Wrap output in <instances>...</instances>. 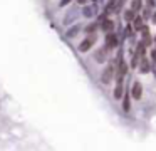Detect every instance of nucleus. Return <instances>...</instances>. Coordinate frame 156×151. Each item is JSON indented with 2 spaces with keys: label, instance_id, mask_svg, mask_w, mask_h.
Instances as JSON below:
<instances>
[{
  "label": "nucleus",
  "instance_id": "f257e3e1",
  "mask_svg": "<svg viewBox=\"0 0 156 151\" xmlns=\"http://www.w3.org/2000/svg\"><path fill=\"white\" fill-rule=\"evenodd\" d=\"M113 76H114V66H108V67L104 69L103 76H101V81L104 84H109L113 81Z\"/></svg>",
  "mask_w": 156,
  "mask_h": 151
},
{
  "label": "nucleus",
  "instance_id": "f03ea898",
  "mask_svg": "<svg viewBox=\"0 0 156 151\" xmlns=\"http://www.w3.org/2000/svg\"><path fill=\"white\" fill-rule=\"evenodd\" d=\"M94 42H96V37H94V35L87 37L86 40L81 42V46H79V51H81V52H86V51H89V49H91V46H92Z\"/></svg>",
  "mask_w": 156,
  "mask_h": 151
},
{
  "label": "nucleus",
  "instance_id": "7ed1b4c3",
  "mask_svg": "<svg viewBox=\"0 0 156 151\" xmlns=\"http://www.w3.org/2000/svg\"><path fill=\"white\" fill-rule=\"evenodd\" d=\"M141 94H143V86H141L139 82H134L133 87H131V96H133L134 99H139Z\"/></svg>",
  "mask_w": 156,
  "mask_h": 151
},
{
  "label": "nucleus",
  "instance_id": "20e7f679",
  "mask_svg": "<svg viewBox=\"0 0 156 151\" xmlns=\"http://www.w3.org/2000/svg\"><path fill=\"white\" fill-rule=\"evenodd\" d=\"M118 46V39H116L114 34H109V35L106 37V47L108 49H114V47Z\"/></svg>",
  "mask_w": 156,
  "mask_h": 151
},
{
  "label": "nucleus",
  "instance_id": "39448f33",
  "mask_svg": "<svg viewBox=\"0 0 156 151\" xmlns=\"http://www.w3.org/2000/svg\"><path fill=\"white\" fill-rule=\"evenodd\" d=\"M108 51H109V49H108L106 46H104L101 51H98V54H96V61H99V62H104V59L108 57Z\"/></svg>",
  "mask_w": 156,
  "mask_h": 151
},
{
  "label": "nucleus",
  "instance_id": "423d86ee",
  "mask_svg": "<svg viewBox=\"0 0 156 151\" xmlns=\"http://www.w3.org/2000/svg\"><path fill=\"white\" fill-rule=\"evenodd\" d=\"M150 44H151V35H150V32H148V29H146L143 32V46H150Z\"/></svg>",
  "mask_w": 156,
  "mask_h": 151
},
{
  "label": "nucleus",
  "instance_id": "0eeeda50",
  "mask_svg": "<svg viewBox=\"0 0 156 151\" xmlns=\"http://www.w3.org/2000/svg\"><path fill=\"white\" fill-rule=\"evenodd\" d=\"M113 27H114V24H113L111 20H104L103 22V30L104 32H111L113 30Z\"/></svg>",
  "mask_w": 156,
  "mask_h": 151
},
{
  "label": "nucleus",
  "instance_id": "6e6552de",
  "mask_svg": "<svg viewBox=\"0 0 156 151\" xmlns=\"http://www.w3.org/2000/svg\"><path fill=\"white\" fill-rule=\"evenodd\" d=\"M121 96H123V84L118 82V86H116V89H114V98L119 99Z\"/></svg>",
  "mask_w": 156,
  "mask_h": 151
},
{
  "label": "nucleus",
  "instance_id": "1a4fd4ad",
  "mask_svg": "<svg viewBox=\"0 0 156 151\" xmlns=\"http://www.w3.org/2000/svg\"><path fill=\"white\" fill-rule=\"evenodd\" d=\"M124 19H126L128 22H129V20H133V19H134V12H133V10L124 12Z\"/></svg>",
  "mask_w": 156,
  "mask_h": 151
},
{
  "label": "nucleus",
  "instance_id": "9d476101",
  "mask_svg": "<svg viewBox=\"0 0 156 151\" xmlns=\"http://www.w3.org/2000/svg\"><path fill=\"white\" fill-rule=\"evenodd\" d=\"M139 7H141V0H134V2H133V9H131V10L136 12V10H139Z\"/></svg>",
  "mask_w": 156,
  "mask_h": 151
},
{
  "label": "nucleus",
  "instance_id": "9b49d317",
  "mask_svg": "<svg viewBox=\"0 0 156 151\" xmlns=\"http://www.w3.org/2000/svg\"><path fill=\"white\" fill-rule=\"evenodd\" d=\"M134 29H136V30H141V29H143V22H141V19H136V22H134Z\"/></svg>",
  "mask_w": 156,
  "mask_h": 151
},
{
  "label": "nucleus",
  "instance_id": "f8f14e48",
  "mask_svg": "<svg viewBox=\"0 0 156 151\" xmlns=\"http://www.w3.org/2000/svg\"><path fill=\"white\" fill-rule=\"evenodd\" d=\"M123 108H124V111H129V98H128V96L124 98V104H123Z\"/></svg>",
  "mask_w": 156,
  "mask_h": 151
},
{
  "label": "nucleus",
  "instance_id": "ddd939ff",
  "mask_svg": "<svg viewBox=\"0 0 156 151\" xmlns=\"http://www.w3.org/2000/svg\"><path fill=\"white\" fill-rule=\"evenodd\" d=\"M148 71H150L148 62H144V61H143V64H141V72H148Z\"/></svg>",
  "mask_w": 156,
  "mask_h": 151
},
{
  "label": "nucleus",
  "instance_id": "4468645a",
  "mask_svg": "<svg viewBox=\"0 0 156 151\" xmlns=\"http://www.w3.org/2000/svg\"><path fill=\"white\" fill-rule=\"evenodd\" d=\"M151 57H153V61H155V62H156V49H155V51H153V52H151Z\"/></svg>",
  "mask_w": 156,
  "mask_h": 151
},
{
  "label": "nucleus",
  "instance_id": "2eb2a0df",
  "mask_svg": "<svg viewBox=\"0 0 156 151\" xmlns=\"http://www.w3.org/2000/svg\"><path fill=\"white\" fill-rule=\"evenodd\" d=\"M69 2H71V0H62V2H61V7H64V5H67Z\"/></svg>",
  "mask_w": 156,
  "mask_h": 151
},
{
  "label": "nucleus",
  "instance_id": "dca6fc26",
  "mask_svg": "<svg viewBox=\"0 0 156 151\" xmlns=\"http://www.w3.org/2000/svg\"><path fill=\"white\" fill-rule=\"evenodd\" d=\"M79 4H86V0H77Z\"/></svg>",
  "mask_w": 156,
  "mask_h": 151
},
{
  "label": "nucleus",
  "instance_id": "f3484780",
  "mask_svg": "<svg viewBox=\"0 0 156 151\" xmlns=\"http://www.w3.org/2000/svg\"><path fill=\"white\" fill-rule=\"evenodd\" d=\"M153 22H155V24H156V14H155V15H153Z\"/></svg>",
  "mask_w": 156,
  "mask_h": 151
},
{
  "label": "nucleus",
  "instance_id": "a211bd4d",
  "mask_svg": "<svg viewBox=\"0 0 156 151\" xmlns=\"http://www.w3.org/2000/svg\"><path fill=\"white\" fill-rule=\"evenodd\" d=\"M155 42H156V37H155Z\"/></svg>",
  "mask_w": 156,
  "mask_h": 151
}]
</instances>
